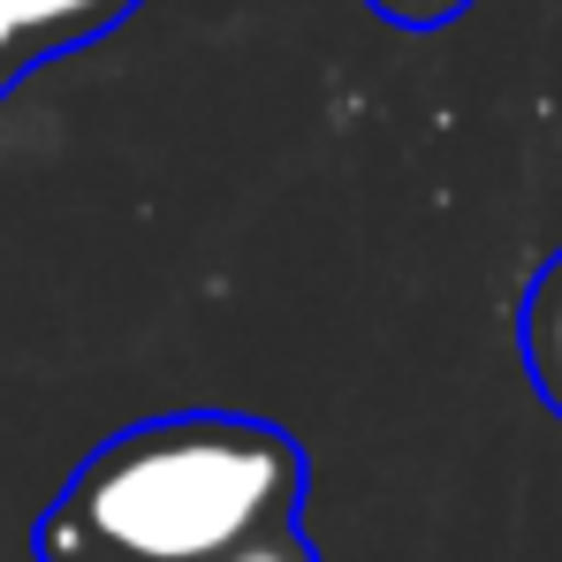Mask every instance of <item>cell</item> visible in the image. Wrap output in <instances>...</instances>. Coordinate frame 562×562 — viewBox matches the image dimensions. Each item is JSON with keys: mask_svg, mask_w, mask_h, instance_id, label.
I'll return each instance as SVG.
<instances>
[{"mask_svg": "<svg viewBox=\"0 0 562 562\" xmlns=\"http://www.w3.org/2000/svg\"><path fill=\"white\" fill-rule=\"evenodd\" d=\"M304 509V449L274 418L168 411L99 441L31 525L38 562H221Z\"/></svg>", "mask_w": 562, "mask_h": 562, "instance_id": "obj_1", "label": "cell"}, {"mask_svg": "<svg viewBox=\"0 0 562 562\" xmlns=\"http://www.w3.org/2000/svg\"><path fill=\"white\" fill-rule=\"evenodd\" d=\"M145 0H0V99L23 77H38L54 54H77L130 23Z\"/></svg>", "mask_w": 562, "mask_h": 562, "instance_id": "obj_2", "label": "cell"}, {"mask_svg": "<svg viewBox=\"0 0 562 562\" xmlns=\"http://www.w3.org/2000/svg\"><path fill=\"white\" fill-rule=\"evenodd\" d=\"M517 350H525L532 395L562 418V251L525 281V304H517Z\"/></svg>", "mask_w": 562, "mask_h": 562, "instance_id": "obj_3", "label": "cell"}, {"mask_svg": "<svg viewBox=\"0 0 562 562\" xmlns=\"http://www.w3.org/2000/svg\"><path fill=\"white\" fill-rule=\"evenodd\" d=\"M221 562H319V548H312V532H304L296 517H274V525H259L251 540H236Z\"/></svg>", "mask_w": 562, "mask_h": 562, "instance_id": "obj_4", "label": "cell"}, {"mask_svg": "<svg viewBox=\"0 0 562 562\" xmlns=\"http://www.w3.org/2000/svg\"><path fill=\"white\" fill-rule=\"evenodd\" d=\"M366 8L380 23H395V31H449L471 0H366Z\"/></svg>", "mask_w": 562, "mask_h": 562, "instance_id": "obj_5", "label": "cell"}]
</instances>
